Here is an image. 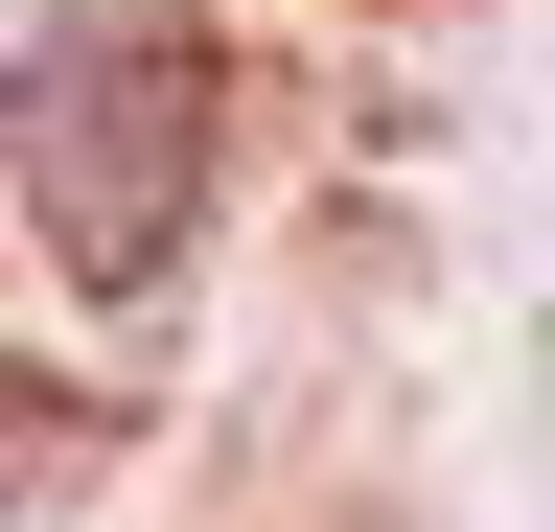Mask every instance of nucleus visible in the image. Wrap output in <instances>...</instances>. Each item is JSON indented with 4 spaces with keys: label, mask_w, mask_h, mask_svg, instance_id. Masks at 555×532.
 Wrapping results in <instances>:
<instances>
[{
    "label": "nucleus",
    "mask_w": 555,
    "mask_h": 532,
    "mask_svg": "<svg viewBox=\"0 0 555 532\" xmlns=\"http://www.w3.org/2000/svg\"><path fill=\"white\" fill-rule=\"evenodd\" d=\"M208 140H232V70H208V0H47L24 93H0V185H24L47 278L139 301L208 209Z\"/></svg>",
    "instance_id": "1"
}]
</instances>
